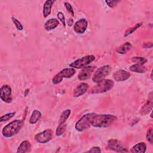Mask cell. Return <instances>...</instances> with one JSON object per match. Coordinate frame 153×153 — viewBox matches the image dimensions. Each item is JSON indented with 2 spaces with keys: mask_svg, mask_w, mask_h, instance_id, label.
<instances>
[{
  "mask_svg": "<svg viewBox=\"0 0 153 153\" xmlns=\"http://www.w3.org/2000/svg\"><path fill=\"white\" fill-rule=\"evenodd\" d=\"M117 117L112 114H96L91 121V126L97 128H105L110 126Z\"/></svg>",
  "mask_w": 153,
  "mask_h": 153,
  "instance_id": "1",
  "label": "cell"
},
{
  "mask_svg": "<svg viewBox=\"0 0 153 153\" xmlns=\"http://www.w3.org/2000/svg\"><path fill=\"white\" fill-rule=\"evenodd\" d=\"M23 126V120H15L3 127L2 130V136L6 138L12 137L19 132Z\"/></svg>",
  "mask_w": 153,
  "mask_h": 153,
  "instance_id": "2",
  "label": "cell"
},
{
  "mask_svg": "<svg viewBox=\"0 0 153 153\" xmlns=\"http://www.w3.org/2000/svg\"><path fill=\"white\" fill-rule=\"evenodd\" d=\"M96 114L94 112H90L82 116L75 124V128L76 130L82 132L88 129L91 126L92 120Z\"/></svg>",
  "mask_w": 153,
  "mask_h": 153,
  "instance_id": "3",
  "label": "cell"
},
{
  "mask_svg": "<svg viewBox=\"0 0 153 153\" xmlns=\"http://www.w3.org/2000/svg\"><path fill=\"white\" fill-rule=\"evenodd\" d=\"M114 85V82L109 79H105L102 81L97 82L91 90L90 93L99 94L107 92L111 90Z\"/></svg>",
  "mask_w": 153,
  "mask_h": 153,
  "instance_id": "4",
  "label": "cell"
},
{
  "mask_svg": "<svg viewBox=\"0 0 153 153\" xmlns=\"http://www.w3.org/2000/svg\"><path fill=\"white\" fill-rule=\"evenodd\" d=\"M112 68L110 65H106L98 68L93 74L92 76V81L94 82H99L105 79L111 72Z\"/></svg>",
  "mask_w": 153,
  "mask_h": 153,
  "instance_id": "5",
  "label": "cell"
},
{
  "mask_svg": "<svg viewBox=\"0 0 153 153\" xmlns=\"http://www.w3.org/2000/svg\"><path fill=\"white\" fill-rule=\"evenodd\" d=\"M96 57L93 55H87L85 56L80 59H78L74 61L73 62L71 63L69 66L71 68H73L74 69H80L86 66H87L88 64H90L91 62H93L95 60Z\"/></svg>",
  "mask_w": 153,
  "mask_h": 153,
  "instance_id": "6",
  "label": "cell"
},
{
  "mask_svg": "<svg viewBox=\"0 0 153 153\" xmlns=\"http://www.w3.org/2000/svg\"><path fill=\"white\" fill-rule=\"evenodd\" d=\"M53 136V131L51 129H47L44 131L37 133L34 139L38 143H46L48 142Z\"/></svg>",
  "mask_w": 153,
  "mask_h": 153,
  "instance_id": "7",
  "label": "cell"
},
{
  "mask_svg": "<svg viewBox=\"0 0 153 153\" xmlns=\"http://www.w3.org/2000/svg\"><path fill=\"white\" fill-rule=\"evenodd\" d=\"M12 90L8 85H4L0 88V99L4 102L9 103L12 101Z\"/></svg>",
  "mask_w": 153,
  "mask_h": 153,
  "instance_id": "8",
  "label": "cell"
},
{
  "mask_svg": "<svg viewBox=\"0 0 153 153\" xmlns=\"http://www.w3.org/2000/svg\"><path fill=\"white\" fill-rule=\"evenodd\" d=\"M108 148L115 152H124L128 151L124 148L121 142L117 139H110L108 141Z\"/></svg>",
  "mask_w": 153,
  "mask_h": 153,
  "instance_id": "9",
  "label": "cell"
},
{
  "mask_svg": "<svg viewBox=\"0 0 153 153\" xmlns=\"http://www.w3.org/2000/svg\"><path fill=\"white\" fill-rule=\"evenodd\" d=\"M96 66H86L81 69L78 75V78L80 81H84L88 79L94 71Z\"/></svg>",
  "mask_w": 153,
  "mask_h": 153,
  "instance_id": "10",
  "label": "cell"
},
{
  "mask_svg": "<svg viewBox=\"0 0 153 153\" xmlns=\"http://www.w3.org/2000/svg\"><path fill=\"white\" fill-rule=\"evenodd\" d=\"M88 22L84 18L80 19L74 24V30L78 34H82L85 32L87 28Z\"/></svg>",
  "mask_w": 153,
  "mask_h": 153,
  "instance_id": "11",
  "label": "cell"
},
{
  "mask_svg": "<svg viewBox=\"0 0 153 153\" xmlns=\"http://www.w3.org/2000/svg\"><path fill=\"white\" fill-rule=\"evenodd\" d=\"M130 73L123 69L118 70L112 74V77L117 82L126 81L130 78Z\"/></svg>",
  "mask_w": 153,
  "mask_h": 153,
  "instance_id": "12",
  "label": "cell"
},
{
  "mask_svg": "<svg viewBox=\"0 0 153 153\" xmlns=\"http://www.w3.org/2000/svg\"><path fill=\"white\" fill-rule=\"evenodd\" d=\"M88 88V84L85 82L79 83L74 90L73 96L75 97H78L84 94Z\"/></svg>",
  "mask_w": 153,
  "mask_h": 153,
  "instance_id": "13",
  "label": "cell"
},
{
  "mask_svg": "<svg viewBox=\"0 0 153 153\" xmlns=\"http://www.w3.org/2000/svg\"><path fill=\"white\" fill-rule=\"evenodd\" d=\"M76 72V71L73 68H66L63 69L57 74L63 79L65 78H70L72 77Z\"/></svg>",
  "mask_w": 153,
  "mask_h": 153,
  "instance_id": "14",
  "label": "cell"
},
{
  "mask_svg": "<svg viewBox=\"0 0 153 153\" xmlns=\"http://www.w3.org/2000/svg\"><path fill=\"white\" fill-rule=\"evenodd\" d=\"M59 25V22L57 19H50L44 23V29L46 30H51L55 29Z\"/></svg>",
  "mask_w": 153,
  "mask_h": 153,
  "instance_id": "15",
  "label": "cell"
},
{
  "mask_svg": "<svg viewBox=\"0 0 153 153\" xmlns=\"http://www.w3.org/2000/svg\"><path fill=\"white\" fill-rule=\"evenodd\" d=\"M152 109V96H150V99L145 103V104L142 107L140 111V114L142 115H145L148 114Z\"/></svg>",
  "mask_w": 153,
  "mask_h": 153,
  "instance_id": "16",
  "label": "cell"
},
{
  "mask_svg": "<svg viewBox=\"0 0 153 153\" xmlns=\"http://www.w3.org/2000/svg\"><path fill=\"white\" fill-rule=\"evenodd\" d=\"M31 145L30 143L27 140H24L19 146L17 152L18 153H25L30 151Z\"/></svg>",
  "mask_w": 153,
  "mask_h": 153,
  "instance_id": "17",
  "label": "cell"
},
{
  "mask_svg": "<svg viewBox=\"0 0 153 153\" xmlns=\"http://www.w3.org/2000/svg\"><path fill=\"white\" fill-rule=\"evenodd\" d=\"M54 2V1L51 0H47L45 1L43 5V16L44 17H47L50 14Z\"/></svg>",
  "mask_w": 153,
  "mask_h": 153,
  "instance_id": "18",
  "label": "cell"
},
{
  "mask_svg": "<svg viewBox=\"0 0 153 153\" xmlns=\"http://www.w3.org/2000/svg\"><path fill=\"white\" fill-rule=\"evenodd\" d=\"M146 149V145L145 142H139L134 145L131 152L133 153H144Z\"/></svg>",
  "mask_w": 153,
  "mask_h": 153,
  "instance_id": "19",
  "label": "cell"
},
{
  "mask_svg": "<svg viewBox=\"0 0 153 153\" xmlns=\"http://www.w3.org/2000/svg\"><path fill=\"white\" fill-rule=\"evenodd\" d=\"M41 117H42L41 112L38 110L35 109L32 112V114L29 118V122L31 124H34L36 123L41 119Z\"/></svg>",
  "mask_w": 153,
  "mask_h": 153,
  "instance_id": "20",
  "label": "cell"
},
{
  "mask_svg": "<svg viewBox=\"0 0 153 153\" xmlns=\"http://www.w3.org/2000/svg\"><path fill=\"white\" fill-rule=\"evenodd\" d=\"M129 69L131 71L137 73H145L146 71V68L145 66H143V65L138 63H136L131 65Z\"/></svg>",
  "mask_w": 153,
  "mask_h": 153,
  "instance_id": "21",
  "label": "cell"
},
{
  "mask_svg": "<svg viewBox=\"0 0 153 153\" xmlns=\"http://www.w3.org/2000/svg\"><path fill=\"white\" fill-rule=\"evenodd\" d=\"M131 48V44L130 42H127L117 48L116 51L119 54H126Z\"/></svg>",
  "mask_w": 153,
  "mask_h": 153,
  "instance_id": "22",
  "label": "cell"
},
{
  "mask_svg": "<svg viewBox=\"0 0 153 153\" xmlns=\"http://www.w3.org/2000/svg\"><path fill=\"white\" fill-rule=\"evenodd\" d=\"M71 113V111L69 109H65V111H63L59 118V121L58 124H60L65 123L66 121H67V120L68 119V118L69 117Z\"/></svg>",
  "mask_w": 153,
  "mask_h": 153,
  "instance_id": "23",
  "label": "cell"
},
{
  "mask_svg": "<svg viewBox=\"0 0 153 153\" xmlns=\"http://www.w3.org/2000/svg\"><path fill=\"white\" fill-rule=\"evenodd\" d=\"M66 127H67V125L66 123L59 124L56 130V135L57 136H60L62 135L65 131Z\"/></svg>",
  "mask_w": 153,
  "mask_h": 153,
  "instance_id": "24",
  "label": "cell"
},
{
  "mask_svg": "<svg viewBox=\"0 0 153 153\" xmlns=\"http://www.w3.org/2000/svg\"><path fill=\"white\" fill-rule=\"evenodd\" d=\"M142 25V23H138L137 24H136L134 25V26H133L131 27H130L128 28V29L126 30V31L125 32L124 34V37H126L130 35H131L133 32H134L137 29L139 28Z\"/></svg>",
  "mask_w": 153,
  "mask_h": 153,
  "instance_id": "25",
  "label": "cell"
},
{
  "mask_svg": "<svg viewBox=\"0 0 153 153\" xmlns=\"http://www.w3.org/2000/svg\"><path fill=\"white\" fill-rule=\"evenodd\" d=\"M15 114H16V112H13L6 114L1 117L0 121L1 122H5L7 121H8L11 118H13L15 115Z\"/></svg>",
  "mask_w": 153,
  "mask_h": 153,
  "instance_id": "26",
  "label": "cell"
},
{
  "mask_svg": "<svg viewBox=\"0 0 153 153\" xmlns=\"http://www.w3.org/2000/svg\"><path fill=\"white\" fill-rule=\"evenodd\" d=\"M131 60L132 62H134L136 63L141 65H143L147 62V60L142 57H133L131 58Z\"/></svg>",
  "mask_w": 153,
  "mask_h": 153,
  "instance_id": "27",
  "label": "cell"
},
{
  "mask_svg": "<svg viewBox=\"0 0 153 153\" xmlns=\"http://www.w3.org/2000/svg\"><path fill=\"white\" fill-rule=\"evenodd\" d=\"M11 20L13 22V23L14 24L16 27L17 28V29L18 30H22L23 29V25L21 24V23L14 17H11Z\"/></svg>",
  "mask_w": 153,
  "mask_h": 153,
  "instance_id": "28",
  "label": "cell"
},
{
  "mask_svg": "<svg viewBox=\"0 0 153 153\" xmlns=\"http://www.w3.org/2000/svg\"><path fill=\"white\" fill-rule=\"evenodd\" d=\"M62 80H63V78L58 74H56L52 78V82L53 84L57 85L60 83L62 81Z\"/></svg>",
  "mask_w": 153,
  "mask_h": 153,
  "instance_id": "29",
  "label": "cell"
},
{
  "mask_svg": "<svg viewBox=\"0 0 153 153\" xmlns=\"http://www.w3.org/2000/svg\"><path fill=\"white\" fill-rule=\"evenodd\" d=\"M64 5H65V7L66 9L68 11V13H69L72 16H74V10H73V8H72V5L69 2H64Z\"/></svg>",
  "mask_w": 153,
  "mask_h": 153,
  "instance_id": "30",
  "label": "cell"
},
{
  "mask_svg": "<svg viewBox=\"0 0 153 153\" xmlns=\"http://www.w3.org/2000/svg\"><path fill=\"white\" fill-rule=\"evenodd\" d=\"M146 139L150 143H152V128H150L149 129H148V130L147 131L146 133Z\"/></svg>",
  "mask_w": 153,
  "mask_h": 153,
  "instance_id": "31",
  "label": "cell"
},
{
  "mask_svg": "<svg viewBox=\"0 0 153 153\" xmlns=\"http://www.w3.org/2000/svg\"><path fill=\"white\" fill-rule=\"evenodd\" d=\"M57 18L60 20V21L62 22L63 25L65 27L66 26V22H65V16H64L63 13L62 12L59 11V12L57 13Z\"/></svg>",
  "mask_w": 153,
  "mask_h": 153,
  "instance_id": "32",
  "label": "cell"
},
{
  "mask_svg": "<svg viewBox=\"0 0 153 153\" xmlns=\"http://www.w3.org/2000/svg\"><path fill=\"white\" fill-rule=\"evenodd\" d=\"M106 3L107 4L108 6L111 7V8H113L114 7H115L117 5V4L120 2L119 1H116V0H112V1H105Z\"/></svg>",
  "mask_w": 153,
  "mask_h": 153,
  "instance_id": "33",
  "label": "cell"
},
{
  "mask_svg": "<svg viewBox=\"0 0 153 153\" xmlns=\"http://www.w3.org/2000/svg\"><path fill=\"white\" fill-rule=\"evenodd\" d=\"M87 152L100 153V152H101V149H100V147H99V146H93V147L91 148L88 151H87Z\"/></svg>",
  "mask_w": 153,
  "mask_h": 153,
  "instance_id": "34",
  "label": "cell"
},
{
  "mask_svg": "<svg viewBox=\"0 0 153 153\" xmlns=\"http://www.w3.org/2000/svg\"><path fill=\"white\" fill-rule=\"evenodd\" d=\"M151 42H148V43H145V44H143V47L145 48H151L152 47V45H149V44H150Z\"/></svg>",
  "mask_w": 153,
  "mask_h": 153,
  "instance_id": "35",
  "label": "cell"
},
{
  "mask_svg": "<svg viewBox=\"0 0 153 153\" xmlns=\"http://www.w3.org/2000/svg\"><path fill=\"white\" fill-rule=\"evenodd\" d=\"M67 23H68V26H71L72 25V23H73V19H72V18H69V19H68V20Z\"/></svg>",
  "mask_w": 153,
  "mask_h": 153,
  "instance_id": "36",
  "label": "cell"
},
{
  "mask_svg": "<svg viewBox=\"0 0 153 153\" xmlns=\"http://www.w3.org/2000/svg\"><path fill=\"white\" fill-rule=\"evenodd\" d=\"M29 88H27V89L25 91V96H27V93H29Z\"/></svg>",
  "mask_w": 153,
  "mask_h": 153,
  "instance_id": "37",
  "label": "cell"
}]
</instances>
